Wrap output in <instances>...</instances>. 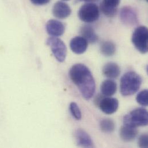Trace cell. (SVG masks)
Wrapping results in <instances>:
<instances>
[{
	"mask_svg": "<svg viewBox=\"0 0 148 148\" xmlns=\"http://www.w3.org/2000/svg\"><path fill=\"white\" fill-rule=\"evenodd\" d=\"M69 76L84 99L89 100L93 97L96 89L95 81L88 67L82 64H75L70 69Z\"/></svg>",
	"mask_w": 148,
	"mask_h": 148,
	"instance_id": "6da1fadb",
	"label": "cell"
},
{
	"mask_svg": "<svg viewBox=\"0 0 148 148\" xmlns=\"http://www.w3.org/2000/svg\"><path fill=\"white\" fill-rule=\"evenodd\" d=\"M143 79L141 77L135 72H128L124 74L121 79L120 90L123 96H132L140 89Z\"/></svg>",
	"mask_w": 148,
	"mask_h": 148,
	"instance_id": "7a4b0ae2",
	"label": "cell"
},
{
	"mask_svg": "<svg viewBox=\"0 0 148 148\" xmlns=\"http://www.w3.org/2000/svg\"><path fill=\"white\" fill-rule=\"evenodd\" d=\"M124 125L137 127L145 126L148 124V113L143 108H136L126 115L123 118Z\"/></svg>",
	"mask_w": 148,
	"mask_h": 148,
	"instance_id": "3957f363",
	"label": "cell"
},
{
	"mask_svg": "<svg viewBox=\"0 0 148 148\" xmlns=\"http://www.w3.org/2000/svg\"><path fill=\"white\" fill-rule=\"evenodd\" d=\"M148 28L145 26H139L133 32L132 41L136 49L141 54L148 52Z\"/></svg>",
	"mask_w": 148,
	"mask_h": 148,
	"instance_id": "277c9868",
	"label": "cell"
},
{
	"mask_svg": "<svg viewBox=\"0 0 148 148\" xmlns=\"http://www.w3.org/2000/svg\"><path fill=\"white\" fill-rule=\"evenodd\" d=\"M100 16L99 9L93 3H86L81 6L78 12L79 18L86 23H92L97 21Z\"/></svg>",
	"mask_w": 148,
	"mask_h": 148,
	"instance_id": "5b68a950",
	"label": "cell"
},
{
	"mask_svg": "<svg viewBox=\"0 0 148 148\" xmlns=\"http://www.w3.org/2000/svg\"><path fill=\"white\" fill-rule=\"evenodd\" d=\"M46 43L57 60L60 62H64L67 56V47L64 42L57 37L52 36L47 39Z\"/></svg>",
	"mask_w": 148,
	"mask_h": 148,
	"instance_id": "8992f818",
	"label": "cell"
},
{
	"mask_svg": "<svg viewBox=\"0 0 148 148\" xmlns=\"http://www.w3.org/2000/svg\"><path fill=\"white\" fill-rule=\"evenodd\" d=\"M96 101L100 110L106 114L111 115L115 113L119 107V101L115 98L97 97Z\"/></svg>",
	"mask_w": 148,
	"mask_h": 148,
	"instance_id": "52a82bcc",
	"label": "cell"
},
{
	"mask_svg": "<svg viewBox=\"0 0 148 148\" xmlns=\"http://www.w3.org/2000/svg\"><path fill=\"white\" fill-rule=\"evenodd\" d=\"M120 18L122 22L127 26H134L138 23L137 13L130 6H125L121 9Z\"/></svg>",
	"mask_w": 148,
	"mask_h": 148,
	"instance_id": "ba28073f",
	"label": "cell"
},
{
	"mask_svg": "<svg viewBox=\"0 0 148 148\" xmlns=\"http://www.w3.org/2000/svg\"><path fill=\"white\" fill-rule=\"evenodd\" d=\"M46 29L48 34L53 37L62 36L65 31L64 24L57 20H50L46 25Z\"/></svg>",
	"mask_w": 148,
	"mask_h": 148,
	"instance_id": "9c48e42d",
	"label": "cell"
},
{
	"mask_svg": "<svg viewBox=\"0 0 148 148\" xmlns=\"http://www.w3.org/2000/svg\"><path fill=\"white\" fill-rule=\"evenodd\" d=\"M120 2L121 0H103L100 3V10L108 17H114L117 13Z\"/></svg>",
	"mask_w": 148,
	"mask_h": 148,
	"instance_id": "30bf717a",
	"label": "cell"
},
{
	"mask_svg": "<svg viewBox=\"0 0 148 148\" xmlns=\"http://www.w3.org/2000/svg\"><path fill=\"white\" fill-rule=\"evenodd\" d=\"M74 137L78 147L94 148L95 145L90 136L84 130L79 129L75 131Z\"/></svg>",
	"mask_w": 148,
	"mask_h": 148,
	"instance_id": "8fae6325",
	"label": "cell"
},
{
	"mask_svg": "<svg viewBox=\"0 0 148 148\" xmlns=\"http://www.w3.org/2000/svg\"><path fill=\"white\" fill-rule=\"evenodd\" d=\"M72 13L71 7L65 2L58 1L54 3L53 8V14L59 19H65L68 17Z\"/></svg>",
	"mask_w": 148,
	"mask_h": 148,
	"instance_id": "7c38bea8",
	"label": "cell"
},
{
	"mask_svg": "<svg viewBox=\"0 0 148 148\" xmlns=\"http://www.w3.org/2000/svg\"><path fill=\"white\" fill-rule=\"evenodd\" d=\"M72 51L76 54H82L88 48V42L82 36H75L70 42Z\"/></svg>",
	"mask_w": 148,
	"mask_h": 148,
	"instance_id": "4fadbf2b",
	"label": "cell"
},
{
	"mask_svg": "<svg viewBox=\"0 0 148 148\" xmlns=\"http://www.w3.org/2000/svg\"><path fill=\"white\" fill-rule=\"evenodd\" d=\"M138 133L137 127L124 125L120 129L119 135L123 141L129 143L133 141L136 138Z\"/></svg>",
	"mask_w": 148,
	"mask_h": 148,
	"instance_id": "5bb4252c",
	"label": "cell"
},
{
	"mask_svg": "<svg viewBox=\"0 0 148 148\" xmlns=\"http://www.w3.org/2000/svg\"><path fill=\"white\" fill-rule=\"evenodd\" d=\"M103 74L108 78H117L121 74V69L118 64L114 62H108L103 68Z\"/></svg>",
	"mask_w": 148,
	"mask_h": 148,
	"instance_id": "9a60e30c",
	"label": "cell"
},
{
	"mask_svg": "<svg viewBox=\"0 0 148 148\" xmlns=\"http://www.w3.org/2000/svg\"><path fill=\"white\" fill-rule=\"evenodd\" d=\"M81 36L86 40L90 43H95L98 41V36L96 35L94 29L90 25H85L80 29Z\"/></svg>",
	"mask_w": 148,
	"mask_h": 148,
	"instance_id": "2e32d148",
	"label": "cell"
},
{
	"mask_svg": "<svg viewBox=\"0 0 148 148\" xmlns=\"http://www.w3.org/2000/svg\"><path fill=\"white\" fill-rule=\"evenodd\" d=\"M116 83L111 79L105 80L102 82L100 86V90L103 95L107 97L113 96L116 92Z\"/></svg>",
	"mask_w": 148,
	"mask_h": 148,
	"instance_id": "e0dca14e",
	"label": "cell"
},
{
	"mask_svg": "<svg viewBox=\"0 0 148 148\" xmlns=\"http://www.w3.org/2000/svg\"><path fill=\"white\" fill-rule=\"evenodd\" d=\"M100 51L106 57H111L116 52L115 45L111 41L103 42L100 45Z\"/></svg>",
	"mask_w": 148,
	"mask_h": 148,
	"instance_id": "ac0fdd59",
	"label": "cell"
},
{
	"mask_svg": "<svg viewBox=\"0 0 148 148\" xmlns=\"http://www.w3.org/2000/svg\"><path fill=\"white\" fill-rule=\"evenodd\" d=\"M100 127L103 133L106 134H110L114 131L115 125L112 119H104L100 121Z\"/></svg>",
	"mask_w": 148,
	"mask_h": 148,
	"instance_id": "d6986e66",
	"label": "cell"
},
{
	"mask_svg": "<svg viewBox=\"0 0 148 148\" xmlns=\"http://www.w3.org/2000/svg\"><path fill=\"white\" fill-rule=\"evenodd\" d=\"M137 103L142 106L146 107L148 105V90L147 89L141 91L137 96Z\"/></svg>",
	"mask_w": 148,
	"mask_h": 148,
	"instance_id": "ffe728a7",
	"label": "cell"
},
{
	"mask_svg": "<svg viewBox=\"0 0 148 148\" xmlns=\"http://www.w3.org/2000/svg\"><path fill=\"white\" fill-rule=\"evenodd\" d=\"M69 110L72 115L74 118L77 121L81 120L82 118V114L81 110L77 103L75 102L71 103L69 106Z\"/></svg>",
	"mask_w": 148,
	"mask_h": 148,
	"instance_id": "44dd1931",
	"label": "cell"
},
{
	"mask_svg": "<svg viewBox=\"0 0 148 148\" xmlns=\"http://www.w3.org/2000/svg\"><path fill=\"white\" fill-rule=\"evenodd\" d=\"M138 146L140 148H148V136L147 134L141 135L138 139Z\"/></svg>",
	"mask_w": 148,
	"mask_h": 148,
	"instance_id": "7402d4cb",
	"label": "cell"
},
{
	"mask_svg": "<svg viewBox=\"0 0 148 148\" xmlns=\"http://www.w3.org/2000/svg\"><path fill=\"white\" fill-rule=\"evenodd\" d=\"M30 1L33 4L35 5H38V6L46 5L48 3H49L50 1V0H30Z\"/></svg>",
	"mask_w": 148,
	"mask_h": 148,
	"instance_id": "603a6c76",
	"label": "cell"
},
{
	"mask_svg": "<svg viewBox=\"0 0 148 148\" xmlns=\"http://www.w3.org/2000/svg\"><path fill=\"white\" fill-rule=\"evenodd\" d=\"M99 0H75V2H86L89 3H92L94 2L98 1Z\"/></svg>",
	"mask_w": 148,
	"mask_h": 148,
	"instance_id": "cb8c5ba5",
	"label": "cell"
},
{
	"mask_svg": "<svg viewBox=\"0 0 148 148\" xmlns=\"http://www.w3.org/2000/svg\"><path fill=\"white\" fill-rule=\"evenodd\" d=\"M62 1H69V0H62Z\"/></svg>",
	"mask_w": 148,
	"mask_h": 148,
	"instance_id": "d4e9b609",
	"label": "cell"
},
{
	"mask_svg": "<svg viewBox=\"0 0 148 148\" xmlns=\"http://www.w3.org/2000/svg\"></svg>",
	"mask_w": 148,
	"mask_h": 148,
	"instance_id": "484cf974",
	"label": "cell"
}]
</instances>
